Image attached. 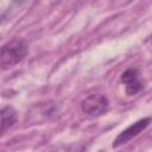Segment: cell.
Instances as JSON below:
<instances>
[{
	"label": "cell",
	"mask_w": 152,
	"mask_h": 152,
	"mask_svg": "<svg viewBox=\"0 0 152 152\" xmlns=\"http://www.w3.org/2000/svg\"><path fill=\"white\" fill-rule=\"evenodd\" d=\"M27 55V45L23 39H12L2 45L0 64L2 70H8L19 64Z\"/></svg>",
	"instance_id": "obj_1"
},
{
	"label": "cell",
	"mask_w": 152,
	"mask_h": 152,
	"mask_svg": "<svg viewBox=\"0 0 152 152\" xmlns=\"http://www.w3.org/2000/svg\"><path fill=\"white\" fill-rule=\"evenodd\" d=\"M108 108H109V101L107 96L102 94L88 95L81 102L82 112L90 118H97V116L103 115L108 110Z\"/></svg>",
	"instance_id": "obj_2"
},
{
	"label": "cell",
	"mask_w": 152,
	"mask_h": 152,
	"mask_svg": "<svg viewBox=\"0 0 152 152\" xmlns=\"http://www.w3.org/2000/svg\"><path fill=\"white\" fill-rule=\"evenodd\" d=\"M151 120H152V119H151L150 116L142 118V119L135 121L134 124H132L131 126H128L126 129H124L121 133H119V135L114 139L112 147H113V148H116V147H119V146H121V145L128 142L131 139H133V138L137 137L139 133H141L144 129H146L147 126L150 125Z\"/></svg>",
	"instance_id": "obj_3"
},
{
	"label": "cell",
	"mask_w": 152,
	"mask_h": 152,
	"mask_svg": "<svg viewBox=\"0 0 152 152\" xmlns=\"http://www.w3.org/2000/svg\"><path fill=\"white\" fill-rule=\"evenodd\" d=\"M121 82L125 84L126 94L129 96L138 94L144 87L142 82L139 80V71L135 68H129L125 70L121 74Z\"/></svg>",
	"instance_id": "obj_4"
},
{
	"label": "cell",
	"mask_w": 152,
	"mask_h": 152,
	"mask_svg": "<svg viewBox=\"0 0 152 152\" xmlns=\"http://www.w3.org/2000/svg\"><path fill=\"white\" fill-rule=\"evenodd\" d=\"M1 133L5 134L17 121V110L12 106H5L1 108Z\"/></svg>",
	"instance_id": "obj_5"
}]
</instances>
